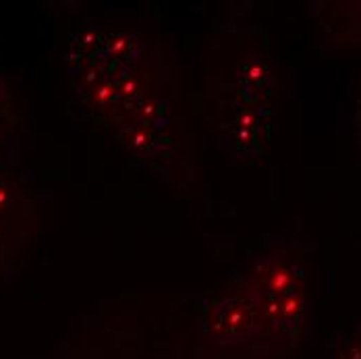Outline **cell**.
Instances as JSON below:
<instances>
[{
	"instance_id": "6da1fadb",
	"label": "cell",
	"mask_w": 361,
	"mask_h": 359,
	"mask_svg": "<svg viewBox=\"0 0 361 359\" xmlns=\"http://www.w3.org/2000/svg\"><path fill=\"white\" fill-rule=\"evenodd\" d=\"M253 308L243 299H226L216 305L214 316L210 320L212 332L222 339H237L252 330Z\"/></svg>"
},
{
	"instance_id": "7a4b0ae2",
	"label": "cell",
	"mask_w": 361,
	"mask_h": 359,
	"mask_svg": "<svg viewBox=\"0 0 361 359\" xmlns=\"http://www.w3.org/2000/svg\"><path fill=\"white\" fill-rule=\"evenodd\" d=\"M241 85H243V90L252 92L253 100L266 98V96L270 94L272 75H270L268 67H266L262 61L245 63V65L241 67Z\"/></svg>"
},
{
	"instance_id": "3957f363",
	"label": "cell",
	"mask_w": 361,
	"mask_h": 359,
	"mask_svg": "<svg viewBox=\"0 0 361 359\" xmlns=\"http://www.w3.org/2000/svg\"><path fill=\"white\" fill-rule=\"evenodd\" d=\"M330 359H361V339L347 343L343 349H338Z\"/></svg>"
},
{
	"instance_id": "277c9868",
	"label": "cell",
	"mask_w": 361,
	"mask_h": 359,
	"mask_svg": "<svg viewBox=\"0 0 361 359\" xmlns=\"http://www.w3.org/2000/svg\"><path fill=\"white\" fill-rule=\"evenodd\" d=\"M6 102H4V92H2V87H0V118H2V112L6 110Z\"/></svg>"
},
{
	"instance_id": "5b68a950",
	"label": "cell",
	"mask_w": 361,
	"mask_h": 359,
	"mask_svg": "<svg viewBox=\"0 0 361 359\" xmlns=\"http://www.w3.org/2000/svg\"><path fill=\"white\" fill-rule=\"evenodd\" d=\"M360 127H361V125H360Z\"/></svg>"
}]
</instances>
